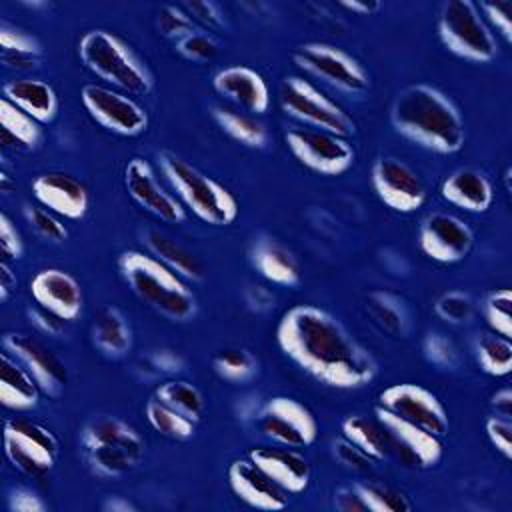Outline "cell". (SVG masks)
Listing matches in <instances>:
<instances>
[{
    "label": "cell",
    "instance_id": "obj_1",
    "mask_svg": "<svg viewBox=\"0 0 512 512\" xmlns=\"http://www.w3.org/2000/svg\"><path fill=\"white\" fill-rule=\"evenodd\" d=\"M282 352L318 382L350 390L376 376L372 354L326 310L298 304L286 310L276 328Z\"/></svg>",
    "mask_w": 512,
    "mask_h": 512
},
{
    "label": "cell",
    "instance_id": "obj_2",
    "mask_svg": "<svg viewBox=\"0 0 512 512\" xmlns=\"http://www.w3.org/2000/svg\"><path fill=\"white\" fill-rule=\"evenodd\" d=\"M394 130L436 154H454L464 146V122L454 102L430 84L402 88L390 108Z\"/></svg>",
    "mask_w": 512,
    "mask_h": 512
},
{
    "label": "cell",
    "instance_id": "obj_3",
    "mask_svg": "<svg viewBox=\"0 0 512 512\" xmlns=\"http://www.w3.org/2000/svg\"><path fill=\"white\" fill-rule=\"evenodd\" d=\"M118 268L132 292L162 316L184 322L196 314V298L184 278L152 254L126 250L118 260Z\"/></svg>",
    "mask_w": 512,
    "mask_h": 512
},
{
    "label": "cell",
    "instance_id": "obj_4",
    "mask_svg": "<svg viewBox=\"0 0 512 512\" xmlns=\"http://www.w3.org/2000/svg\"><path fill=\"white\" fill-rule=\"evenodd\" d=\"M78 56L90 72L126 94L146 96L154 86L144 62L122 38L108 30H88L78 42Z\"/></svg>",
    "mask_w": 512,
    "mask_h": 512
},
{
    "label": "cell",
    "instance_id": "obj_5",
    "mask_svg": "<svg viewBox=\"0 0 512 512\" xmlns=\"http://www.w3.org/2000/svg\"><path fill=\"white\" fill-rule=\"evenodd\" d=\"M158 160L172 190L194 216L212 226H228L236 220L238 202L228 188L172 152H160Z\"/></svg>",
    "mask_w": 512,
    "mask_h": 512
},
{
    "label": "cell",
    "instance_id": "obj_6",
    "mask_svg": "<svg viewBox=\"0 0 512 512\" xmlns=\"http://www.w3.org/2000/svg\"><path fill=\"white\" fill-rule=\"evenodd\" d=\"M438 36L456 56L470 62H490L498 54V42L470 0H448L438 18Z\"/></svg>",
    "mask_w": 512,
    "mask_h": 512
},
{
    "label": "cell",
    "instance_id": "obj_7",
    "mask_svg": "<svg viewBox=\"0 0 512 512\" xmlns=\"http://www.w3.org/2000/svg\"><path fill=\"white\" fill-rule=\"evenodd\" d=\"M282 110L310 128L326 130L336 136H350L356 132L354 120L324 92L300 76H288L280 88Z\"/></svg>",
    "mask_w": 512,
    "mask_h": 512
},
{
    "label": "cell",
    "instance_id": "obj_8",
    "mask_svg": "<svg viewBox=\"0 0 512 512\" xmlns=\"http://www.w3.org/2000/svg\"><path fill=\"white\" fill-rule=\"evenodd\" d=\"M4 454L22 474L42 476L54 468L60 442L46 426L16 416L4 422Z\"/></svg>",
    "mask_w": 512,
    "mask_h": 512
},
{
    "label": "cell",
    "instance_id": "obj_9",
    "mask_svg": "<svg viewBox=\"0 0 512 512\" xmlns=\"http://www.w3.org/2000/svg\"><path fill=\"white\" fill-rule=\"evenodd\" d=\"M292 60L304 72L328 82L338 90L360 94L370 86L368 74L360 62L332 44L306 42L294 50Z\"/></svg>",
    "mask_w": 512,
    "mask_h": 512
},
{
    "label": "cell",
    "instance_id": "obj_10",
    "mask_svg": "<svg viewBox=\"0 0 512 512\" xmlns=\"http://www.w3.org/2000/svg\"><path fill=\"white\" fill-rule=\"evenodd\" d=\"M284 142L300 164L318 174L338 176L354 162V150L346 138L326 130L290 128L284 134Z\"/></svg>",
    "mask_w": 512,
    "mask_h": 512
},
{
    "label": "cell",
    "instance_id": "obj_11",
    "mask_svg": "<svg viewBox=\"0 0 512 512\" xmlns=\"http://www.w3.org/2000/svg\"><path fill=\"white\" fill-rule=\"evenodd\" d=\"M258 428L286 448H306L318 436L314 414L288 396H274L260 408Z\"/></svg>",
    "mask_w": 512,
    "mask_h": 512
},
{
    "label": "cell",
    "instance_id": "obj_12",
    "mask_svg": "<svg viewBox=\"0 0 512 512\" xmlns=\"http://www.w3.org/2000/svg\"><path fill=\"white\" fill-rule=\"evenodd\" d=\"M80 98L88 114L106 130L120 136H136L146 130L148 114L130 96L102 84H84Z\"/></svg>",
    "mask_w": 512,
    "mask_h": 512
},
{
    "label": "cell",
    "instance_id": "obj_13",
    "mask_svg": "<svg viewBox=\"0 0 512 512\" xmlns=\"http://www.w3.org/2000/svg\"><path fill=\"white\" fill-rule=\"evenodd\" d=\"M382 408L398 414L400 418L424 428L434 436L448 434L450 420L442 402L426 388L418 384H392L378 396Z\"/></svg>",
    "mask_w": 512,
    "mask_h": 512
},
{
    "label": "cell",
    "instance_id": "obj_14",
    "mask_svg": "<svg viewBox=\"0 0 512 512\" xmlns=\"http://www.w3.org/2000/svg\"><path fill=\"white\" fill-rule=\"evenodd\" d=\"M2 344L36 380L40 390L50 398H58L68 382L64 362L38 338L24 332L4 334Z\"/></svg>",
    "mask_w": 512,
    "mask_h": 512
},
{
    "label": "cell",
    "instance_id": "obj_15",
    "mask_svg": "<svg viewBox=\"0 0 512 512\" xmlns=\"http://www.w3.org/2000/svg\"><path fill=\"white\" fill-rule=\"evenodd\" d=\"M376 420L382 424L388 446L398 454L408 466H434L442 458V442L438 436L426 432L424 428L400 418L398 414L376 406Z\"/></svg>",
    "mask_w": 512,
    "mask_h": 512
},
{
    "label": "cell",
    "instance_id": "obj_16",
    "mask_svg": "<svg viewBox=\"0 0 512 512\" xmlns=\"http://www.w3.org/2000/svg\"><path fill=\"white\" fill-rule=\"evenodd\" d=\"M418 244L430 260L440 264H454L468 256L474 244V234L458 216L434 212L424 218L418 232Z\"/></svg>",
    "mask_w": 512,
    "mask_h": 512
},
{
    "label": "cell",
    "instance_id": "obj_17",
    "mask_svg": "<svg viewBox=\"0 0 512 512\" xmlns=\"http://www.w3.org/2000/svg\"><path fill=\"white\" fill-rule=\"evenodd\" d=\"M372 186L378 198L400 214L414 212L426 200V188L418 174L396 158H380L374 162Z\"/></svg>",
    "mask_w": 512,
    "mask_h": 512
},
{
    "label": "cell",
    "instance_id": "obj_18",
    "mask_svg": "<svg viewBox=\"0 0 512 512\" xmlns=\"http://www.w3.org/2000/svg\"><path fill=\"white\" fill-rule=\"evenodd\" d=\"M124 186L130 198L156 218L172 224L186 220L182 204L158 184L152 166L144 158H132L126 164Z\"/></svg>",
    "mask_w": 512,
    "mask_h": 512
},
{
    "label": "cell",
    "instance_id": "obj_19",
    "mask_svg": "<svg viewBox=\"0 0 512 512\" xmlns=\"http://www.w3.org/2000/svg\"><path fill=\"white\" fill-rule=\"evenodd\" d=\"M34 302L62 320H76L82 312V290L74 276L60 268H44L30 280Z\"/></svg>",
    "mask_w": 512,
    "mask_h": 512
},
{
    "label": "cell",
    "instance_id": "obj_20",
    "mask_svg": "<svg viewBox=\"0 0 512 512\" xmlns=\"http://www.w3.org/2000/svg\"><path fill=\"white\" fill-rule=\"evenodd\" d=\"M214 90L238 106L240 110H246L248 114H264L270 106V92L268 84L262 78L260 72H256L250 66H228L214 74L212 78Z\"/></svg>",
    "mask_w": 512,
    "mask_h": 512
},
{
    "label": "cell",
    "instance_id": "obj_21",
    "mask_svg": "<svg viewBox=\"0 0 512 512\" xmlns=\"http://www.w3.org/2000/svg\"><path fill=\"white\" fill-rule=\"evenodd\" d=\"M34 198L58 216L80 220L88 212L86 186L66 172H46L32 182Z\"/></svg>",
    "mask_w": 512,
    "mask_h": 512
},
{
    "label": "cell",
    "instance_id": "obj_22",
    "mask_svg": "<svg viewBox=\"0 0 512 512\" xmlns=\"http://www.w3.org/2000/svg\"><path fill=\"white\" fill-rule=\"evenodd\" d=\"M232 492L248 506L258 510H282L288 506V492L272 482L250 458L234 460L228 466Z\"/></svg>",
    "mask_w": 512,
    "mask_h": 512
},
{
    "label": "cell",
    "instance_id": "obj_23",
    "mask_svg": "<svg viewBox=\"0 0 512 512\" xmlns=\"http://www.w3.org/2000/svg\"><path fill=\"white\" fill-rule=\"evenodd\" d=\"M248 458L288 494H300L310 484V464L292 448L260 446L250 450Z\"/></svg>",
    "mask_w": 512,
    "mask_h": 512
},
{
    "label": "cell",
    "instance_id": "obj_24",
    "mask_svg": "<svg viewBox=\"0 0 512 512\" xmlns=\"http://www.w3.org/2000/svg\"><path fill=\"white\" fill-rule=\"evenodd\" d=\"M440 194L446 202L466 212H486L492 206L494 190L490 180L474 168L454 170L440 186Z\"/></svg>",
    "mask_w": 512,
    "mask_h": 512
},
{
    "label": "cell",
    "instance_id": "obj_25",
    "mask_svg": "<svg viewBox=\"0 0 512 512\" xmlns=\"http://www.w3.org/2000/svg\"><path fill=\"white\" fill-rule=\"evenodd\" d=\"M2 94L8 102L32 116L38 124H48L56 118L58 96L54 88L38 78H16L2 86Z\"/></svg>",
    "mask_w": 512,
    "mask_h": 512
},
{
    "label": "cell",
    "instance_id": "obj_26",
    "mask_svg": "<svg viewBox=\"0 0 512 512\" xmlns=\"http://www.w3.org/2000/svg\"><path fill=\"white\" fill-rule=\"evenodd\" d=\"M250 260L256 272L272 284L296 286L300 282V268L292 252L274 238H258L252 244Z\"/></svg>",
    "mask_w": 512,
    "mask_h": 512
},
{
    "label": "cell",
    "instance_id": "obj_27",
    "mask_svg": "<svg viewBox=\"0 0 512 512\" xmlns=\"http://www.w3.org/2000/svg\"><path fill=\"white\" fill-rule=\"evenodd\" d=\"M40 386L8 352L0 354V402L10 410H30L38 404Z\"/></svg>",
    "mask_w": 512,
    "mask_h": 512
},
{
    "label": "cell",
    "instance_id": "obj_28",
    "mask_svg": "<svg viewBox=\"0 0 512 512\" xmlns=\"http://www.w3.org/2000/svg\"><path fill=\"white\" fill-rule=\"evenodd\" d=\"M144 244L148 248V252L158 258L164 266H168L172 272H176L180 278L184 280H200L204 270L200 260L182 244H178L176 240H172L168 234L156 230V228H148L144 234Z\"/></svg>",
    "mask_w": 512,
    "mask_h": 512
},
{
    "label": "cell",
    "instance_id": "obj_29",
    "mask_svg": "<svg viewBox=\"0 0 512 512\" xmlns=\"http://www.w3.org/2000/svg\"><path fill=\"white\" fill-rule=\"evenodd\" d=\"M98 444H116L138 456L144 454V440L136 428L114 416H98L82 428V446L90 448Z\"/></svg>",
    "mask_w": 512,
    "mask_h": 512
},
{
    "label": "cell",
    "instance_id": "obj_30",
    "mask_svg": "<svg viewBox=\"0 0 512 512\" xmlns=\"http://www.w3.org/2000/svg\"><path fill=\"white\" fill-rule=\"evenodd\" d=\"M92 340L106 356L120 358L132 348V330L124 314L118 308L108 306L94 318Z\"/></svg>",
    "mask_w": 512,
    "mask_h": 512
},
{
    "label": "cell",
    "instance_id": "obj_31",
    "mask_svg": "<svg viewBox=\"0 0 512 512\" xmlns=\"http://www.w3.org/2000/svg\"><path fill=\"white\" fill-rule=\"evenodd\" d=\"M366 312L372 318V322L388 332L390 336L402 338L406 336L408 328H410V320H408V312L404 302L384 290H374L366 296Z\"/></svg>",
    "mask_w": 512,
    "mask_h": 512
},
{
    "label": "cell",
    "instance_id": "obj_32",
    "mask_svg": "<svg viewBox=\"0 0 512 512\" xmlns=\"http://www.w3.org/2000/svg\"><path fill=\"white\" fill-rule=\"evenodd\" d=\"M342 438H346L350 444L360 448L366 456L372 460L386 458L390 446L388 436L378 420H370L364 416H348L342 422Z\"/></svg>",
    "mask_w": 512,
    "mask_h": 512
},
{
    "label": "cell",
    "instance_id": "obj_33",
    "mask_svg": "<svg viewBox=\"0 0 512 512\" xmlns=\"http://www.w3.org/2000/svg\"><path fill=\"white\" fill-rule=\"evenodd\" d=\"M212 116L216 120V124L230 134L234 140L250 146V148H264L268 134L266 128L260 120H256V116L248 114V112H240L236 108L230 106H214Z\"/></svg>",
    "mask_w": 512,
    "mask_h": 512
},
{
    "label": "cell",
    "instance_id": "obj_34",
    "mask_svg": "<svg viewBox=\"0 0 512 512\" xmlns=\"http://www.w3.org/2000/svg\"><path fill=\"white\" fill-rule=\"evenodd\" d=\"M84 450H86V460L90 470L102 478H114V476L126 474L142 458L132 450L116 444H98Z\"/></svg>",
    "mask_w": 512,
    "mask_h": 512
},
{
    "label": "cell",
    "instance_id": "obj_35",
    "mask_svg": "<svg viewBox=\"0 0 512 512\" xmlns=\"http://www.w3.org/2000/svg\"><path fill=\"white\" fill-rule=\"evenodd\" d=\"M0 126L4 140H12L20 148H36L40 142L38 122L6 98L0 100Z\"/></svg>",
    "mask_w": 512,
    "mask_h": 512
},
{
    "label": "cell",
    "instance_id": "obj_36",
    "mask_svg": "<svg viewBox=\"0 0 512 512\" xmlns=\"http://www.w3.org/2000/svg\"><path fill=\"white\" fill-rule=\"evenodd\" d=\"M156 398L168 404L170 408L178 410L180 414L188 416L190 420L198 422L204 412V398L202 392L186 382V380H166L156 388Z\"/></svg>",
    "mask_w": 512,
    "mask_h": 512
},
{
    "label": "cell",
    "instance_id": "obj_37",
    "mask_svg": "<svg viewBox=\"0 0 512 512\" xmlns=\"http://www.w3.org/2000/svg\"><path fill=\"white\" fill-rule=\"evenodd\" d=\"M144 414H146V420L150 422V426L156 432H160L162 436H168L174 440H186L194 434L196 422L190 420L188 416L180 414L178 410L170 408L168 404H164L158 398L148 400Z\"/></svg>",
    "mask_w": 512,
    "mask_h": 512
},
{
    "label": "cell",
    "instance_id": "obj_38",
    "mask_svg": "<svg viewBox=\"0 0 512 512\" xmlns=\"http://www.w3.org/2000/svg\"><path fill=\"white\" fill-rule=\"evenodd\" d=\"M478 366L490 376H506L512 368V344L510 338L500 334H484L476 342Z\"/></svg>",
    "mask_w": 512,
    "mask_h": 512
},
{
    "label": "cell",
    "instance_id": "obj_39",
    "mask_svg": "<svg viewBox=\"0 0 512 512\" xmlns=\"http://www.w3.org/2000/svg\"><path fill=\"white\" fill-rule=\"evenodd\" d=\"M356 490L368 512H408L412 502L408 496L392 486H382L376 482H360Z\"/></svg>",
    "mask_w": 512,
    "mask_h": 512
},
{
    "label": "cell",
    "instance_id": "obj_40",
    "mask_svg": "<svg viewBox=\"0 0 512 512\" xmlns=\"http://www.w3.org/2000/svg\"><path fill=\"white\" fill-rule=\"evenodd\" d=\"M212 366L216 374L228 382H244L258 370L256 358L244 348H224L214 354Z\"/></svg>",
    "mask_w": 512,
    "mask_h": 512
},
{
    "label": "cell",
    "instance_id": "obj_41",
    "mask_svg": "<svg viewBox=\"0 0 512 512\" xmlns=\"http://www.w3.org/2000/svg\"><path fill=\"white\" fill-rule=\"evenodd\" d=\"M510 306H512V292L510 288H498L492 290L482 304L484 310V318L488 322V326L504 336L510 338L512 336V320H510Z\"/></svg>",
    "mask_w": 512,
    "mask_h": 512
},
{
    "label": "cell",
    "instance_id": "obj_42",
    "mask_svg": "<svg viewBox=\"0 0 512 512\" xmlns=\"http://www.w3.org/2000/svg\"><path fill=\"white\" fill-rule=\"evenodd\" d=\"M434 312L450 324H464L474 316V300L466 292L448 290L436 298Z\"/></svg>",
    "mask_w": 512,
    "mask_h": 512
},
{
    "label": "cell",
    "instance_id": "obj_43",
    "mask_svg": "<svg viewBox=\"0 0 512 512\" xmlns=\"http://www.w3.org/2000/svg\"><path fill=\"white\" fill-rule=\"evenodd\" d=\"M24 214L40 238L48 242H64L68 238V228L52 210L44 206H26Z\"/></svg>",
    "mask_w": 512,
    "mask_h": 512
},
{
    "label": "cell",
    "instance_id": "obj_44",
    "mask_svg": "<svg viewBox=\"0 0 512 512\" xmlns=\"http://www.w3.org/2000/svg\"><path fill=\"white\" fill-rule=\"evenodd\" d=\"M156 28L160 30L162 36L166 38H182L190 32H194V22L184 10V6H174V4H164L158 10L156 16Z\"/></svg>",
    "mask_w": 512,
    "mask_h": 512
},
{
    "label": "cell",
    "instance_id": "obj_45",
    "mask_svg": "<svg viewBox=\"0 0 512 512\" xmlns=\"http://www.w3.org/2000/svg\"><path fill=\"white\" fill-rule=\"evenodd\" d=\"M176 50L188 60L206 62L218 54V44L208 32L194 30L176 42Z\"/></svg>",
    "mask_w": 512,
    "mask_h": 512
},
{
    "label": "cell",
    "instance_id": "obj_46",
    "mask_svg": "<svg viewBox=\"0 0 512 512\" xmlns=\"http://www.w3.org/2000/svg\"><path fill=\"white\" fill-rule=\"evenodd\" d=\"M424 358L438 368H454L458 362V350L450 338L440 332H430L422 342Z\"/></svg>",
    "mask_w": 512,
    "mask_h": 512
},
{
    "label": "cell",
    "instance_id": "obj_47",
    "mask_svg": "<svg viewBox=\"0 0 512 512\" xmlns=\"http://www.w3.org/2000/svg\"><path fill=\"white\" fill-rule=\"evenodd\" d=\"M0 46H2V52L40 56V42L26 30L12 26L8 22L0 24Z\"/></svg>",
    "mask_w": 512,
    "mask_h": 512
},
{
    "label": "cell",
    "instance_id": "obj_48",
    "mask_svg": "<svg viewBox=\"0 0 512 512\" xmlns=\"http://www.w3.org/2000/svg\"><path fill=\"white\" fill-rule=\"evenodd\" d=\"M486 436L492 442V446L506 458H512V424L510 418H502V416H490L486 420Z\"/></svg>",
    "mask_w": 512,
    "mask_h": 512
},
{
    "label": "cell",
    "instance_id": "obj_49",
    "mask_svg": "<svg viewBox=\"0 0 512 512\" xmlns=\"http://www.w3.org/2000/svg\"><path fill=\"white\" fill-rule=\"evenodd\" d=\"M478 10L484 12L488 22L502 34L506 42L512 40V4L510 2H504V0L482 2Z\"/></svg>",
    "mask_w": 512,
    "mask_h": 512
},
{
    "label": "cell",
    "instance_id": "obj_50",
    "mask_svg": "<svg viewBox=\"0 0 512 512\" xmlns=\"http://www.w3.org/2000/svg\"><path fill=\"white\" fill-rule=\"evenodd\" d=\"M184 10L192 18L194 24H200L206 30H220L224 26L222 14L216 4L206 2V0H192L184 4Z\"/></svg>",
    "mask_w": 512,
    "mask_h": 512
},
{
    "label": "cell",
    "instance_id": "obj_51",
    "mask_svg": "<svg viewBox=\"0 0 512 512\" xmlns=\"http://www.w3.org/2000/svg\"><path fill=\"white\" fill-rule=\"evenodd\" d=\"M0 250L6 258L18 260L24 254V244L18 228L14 222L8 218V214H0Z\"/></svg>",
    "mask_w": 512,
    "mask_h": 512
},
{
    "label": "cell",
    "instance_id": "obj_52",
    "mask_svg": "<svg viewBox=\"0 0 512 512\" xmlns=\"http://www.w3.org/2000/svg\"><path fill=\"white\" fill-rule=\"evenodd\" d=\"M334 454L344 466L352 470H368L374 462L370 456H366L360 448L350 444L346 438H340L334 442Z\"/></svg>",
    "mask_w": 512,
    "mask_h": 512
},
{
    "label": "cell",
    "instance_id": "obj_53",
    "mask_svg": "<svg viewBox=\"0 0 512 512\" xmlns=\"http://www.w3.org/2000/svg\"><path fill=\"white\" fill-rule=\"evenodd\" d=\"M8 508L12 512H44L46 502L28 488H16L8 496Z\"/></svg>",
    "mask_w": 512,
    "mask_h": 512
},
{
    "label": "cell",
    "instance_id": "obj_54",
    "mask_svg": "<svg viewBox=\"0 0 512 512\" xmlns=\"http://www.w3.org/2000/svg\"><path fill=\"white\" fill-rule=\"evenodd\" d=\"M146 360H148L150 368L154 370V374H160V372H180L182 366H184L182 356L176 354L174 350H168V348L154 350Z\"/></svg>",
    "mask_w": 512,
    "mask_h": 512
},
{
    "label": "cell",
    "instance_id": "obj_55",
    "mask_svg": "<svg viewBox=\"0 0 512 512\" xmlns=\"http://www.w3.org/2000/svg\"><path fill=\"white\" fill-rule=\"evenodd\" d=\"M28 316H30L32 324H34L38 330L46 332V334L58 336V334L64 332V322H66V320H62L60 316L52 314L50 310H46V308H42V306L28 310Z\"/></svg>",
    "mask_w": 512,
    "mask_h": 512
},
{
    "label": "cell",
    "instance_id": "obj_56",
    "mask_svg": "<svg viewBox=\"0 0 512 512\" xmlns=\"http://www.w3.org/2000/svg\"><path fill=\"white\" fill-rule=\"evenodd\" d=\"M244 300L254 312H268L274 306V294L262 284H248L244 290Z\"/></svg>",
    "mask_w": 512,
    "mask_h": 512
},
{
    "label": "cell",
    "instance_id": "obj_57",
    "mask_svg": "<svg viewBox=\"0 0 512 512\" xmlns=\"http://www.w3.org/2000/svg\"><path fill=\"white\" fill-rule=\"evenodd\" d=\"M334 506L340 512H368L356 486H344L334 492Z\"/></svg>",
    "mask_w": 512,
    "mask_h": 512
},
{
    "label": "cell",
    "instance_id": "obj_58",
    "mask_svg": "<svg viewBox=\"0 0 512 512\" xmlns=\"http://www.w3.org/2000/svg\"><path fill=\"white\" fill-rule=\"evenodd\" d=\"M2 62L8 68L26 72L38 66V56H28V54H16V52H2Z\"/></svg>",
    "mask_w": 512,
    "mask_h": 512
},
{
    "label": "cell",
    "instance_id": "obj_59",
    "mask_svg": "<svg viewBox=\"0 0 512 512\" xmlns=\"http://www.w3.org/2000/svg\"><path fill=\"white\" fill-rule=\"evenodd\" d=\"M490 404H492V408L496 410V416L510 418V414H512V392H510V388L498 390V392L492 396Z\"/></svg>",
    "mask_w": 512,
    "mask_h": 512
},
{
    "label": "cell",
    "instance_id": "obj_60",
    "mask_svg": "<svg viewBox=\"0 0 512 512\" xmlns=\"http://www.w3.org/2000/svg\"><path fill=\"white\" fill-rule=\"evenodd\" d=\"M340 6H344L346 10H350L354 14H360V16L376 14L382 8V4L376 2V0H342Z\"/></svg>",
    "mask_w": 512,
    "mask_h": 512
},
{
    "label": "cell",
    "instance_id": "obj_61",
    "mask_svg": "<svg viewBox=\"0 0 512 512\" xmlns=\"http://www.w3.org/2000/svg\"><path fill=\"white\" fill-rule=\"evenodd\" d=\"M16 288V274L6 262H0V300L6 302Z\"/></svg>",
    "mask_w": 512,
    "mask_h": 512
},
{
    "label": "cell",
    "instance_id": "obj_62",
    "mask_svg": "<svg viewBox=\"0 0 512 512\" xmlns=\"http://www.w3.org/2000/svg\"><path fill=\"white\" fill-rule=\"evenodd\" d=\"M102 510L104 512H136V506L122 496H112L102 504Z\"/></svg>",
    "mask_w": 512,
    "mask_h": 512
}]
</instances>
